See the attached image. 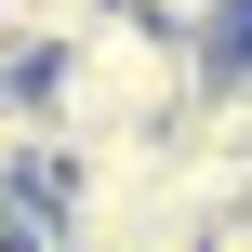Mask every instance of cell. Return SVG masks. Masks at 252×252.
<instances>
[{
  "instance_id": "6da1fadb",
  "label": "cell",
  "mask_w": 252,
  "mask_h": 252,
  "mask_svg": "<svg viewBox=\"0 0 252 252\" xmlns=\"http://www.w3.org/2000/svg\"><path fill=\"white\" fill-rule=\"evenodd\" d=\"M199 80H213V53L199 40H173L146 0H106L53 66H40V93H53V120H66V146H120V133H186V106H199Z\"/></svg>"
}]
</instances>
